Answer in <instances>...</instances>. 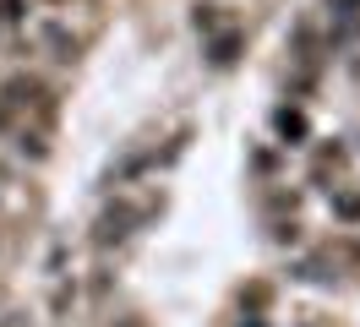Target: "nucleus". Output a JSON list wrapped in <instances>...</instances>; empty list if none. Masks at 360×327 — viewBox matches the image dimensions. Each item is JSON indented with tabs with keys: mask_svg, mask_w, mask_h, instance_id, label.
Returning a JSON list of instances; mask_svg holds the SVG:
<instances>
[{
	"mask_svg": "<svg viewBox=\"0 0 360 327\" xmlns=\"http://www.w3.org/2000/svg\"><path fill=\"white\" fill-rule=\"evenodd\" d=\"M136 218H142V213H136L131 202L110 207V213L98 218V240H104V245H110V240H126V235H131V224H136Z\"/></svg>",
	"mask_w": 360,
	"mask_h": 327,
	"instance_id": "f257e3e1",
	"label": "nucleus"
},
{
	"mask_svg": "<svg viewBox=\"0 0 360 327\" xmlns=\"http://www.w3.org/2000/svg\"><path fill=\"white\" fill-rule=\"evenodd\" d=\"M278 131H284V136H300V131H306V120H300V115H290V109H278Z\"/></svg>",
	"mask_w": 360,
	"mask_h": 327,
	"instance_id": "f03ea898",
	"label": "nucleus"
},
{
	"mask_svg": "<svg viewBox=\"0 0 360 327\" xmlns=\"http://www.w3.org/2000/svg\"><path fill=\"white\" fill-rule=\"evenodd\" d=\"M235 44H240V39H235V33H224V39L213 44V60H219V65H224V60H235Z\"/></svg>",
	"mask_w": 360,
	"mask_h": 327,
	"instance_id": "7ed1b4c3",
	"label": "nucleus"
},
{
	"mask_svg": "<svg viewBox=\"0 0 360 327\" xmlns=\"http://www.w3.org/2000/svg\"><path fill=\"white\" fill-rule=\"evenodd\" d=\"M338 213H344V218H360V196H344V202H338Z\"/></svg>",
	"mask_w": 360,
	"mask_h": 327,
	"instance_id": "20e7f679",
	"label": "nucleus"
},
{
	"mask_svg": "<svg viewBox=\"0 0 360 327\" xmlns=\"http://www.w3.org/2000/svg\"><path fill=\"white\" fill-rule=\"evenodd\" d=\"M6 120H11V109H6V104H0V131H6Z\"/></svg>",
	"mask_w": 360,
	"mask_h": 327,
	"instance_id": "39448f33",
	"label": "nucleus"
},
{
	"mask_svg": "<svg viewBox=\"0 0 360 327\" xmlns=\"http://www.w3.org/2000/svg\"><path fill=\"white\" fill-rule=\"evenodd\" d=\"M115 327H142V322H115Z\"/></svg>",
	"mask_w": 360,
	"mask_h": 327,
	"instance_id": "423d86ee",
	"label": "nucleus"
}]
</instances>
